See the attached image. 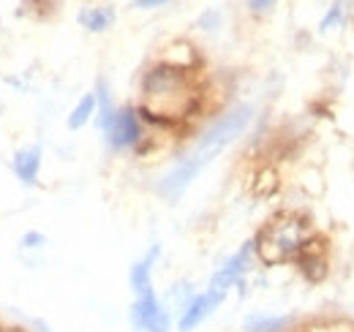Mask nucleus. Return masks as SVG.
I'll use <instances>...</instances> for the list:
<instances>
[{"label":"nucleus","mask_w":354,"mask_h":332,"mask_svg":"<svg viewBox=\"0 0 354 332\" xmlns=\"http://www.w3.org/2000/svg\"><path fill=\"white\" fill-rule=\"evenodd\" d=\"M169 0H133L136 8H158V6H167Z\"/></svg>","instance_id":"obj_20"},{"label":"nucleus","mask_w":354,"mask_h":332,"mask_svg":"<svg viewBox=\"0 0 354 332\" xmlns=\"http://www.w3.org/2000/svg\"><path fill=\"white\" fill-rule=\"evenodd\" d=\"M95 125L104 131L106 125L112 123V118H115V112H118V104L112 101V93H109V84H106V80H98L95 82Z\"/></svg>","instance_id":"obj_12"},{"label":"nucleus","mask_w":354,"mask_h":332,"mask_svg":"<svg viewBox=\"0 0 354 332\" xmlns=\"http://www.w3.org/2000/svg\"><path fill=\"white\" fill-rule=\"evenodd\" d=\"M6 332H30V330H22V327H17V330H6Z\"/></svg>","instance_id":"obj_21"},{"label":"nucleus","mask_w":354,"mask_h":332,"mask_svg":"<svg viewBox=\"0 0 354 332\" xmlns=\"http://www.w3.org/2000/svg\"><path fill=\"white\" fill-rule=\"evenodd\" d=\"M344 22V6H341V0H335L333 6H330V11L322 17V22H319V30L322 33H327V30H333L335 25H341Z\"/></svg>","instance_id":"obj_15"},{"label":"nucleus","mask_w":354,"mask_h":332,"mask_svg":"<svg viewBox=\"0 0 354 332\" xmlns=\"http://www.w3.org/2000/svg\"><path fill=\"white\" fill-rule=\"evenodd\" d=\"M218 25H221V14L218 11H205L199 17V28L202 30H218Z\"/></svg>","instance_id":"obj_17"},{"label":"nucleus","mask_w":354,"mask_h":332,"mask_svg":"<svg viewBox=\"0 0 354 332\" xmlns=\"http://www.w3.org/2000/svg\"><path fill=\"white\" fill-rule=\"evenodd\" d=\"M158 256H161V246H150V250L131 264V270H129V286H131L133 297H139V294L153 289V270H156Z\"/></svg>","instance_id":"obj_9"},{"label":"nucleus","mask_w":354,"mask_h":332,"mask_svg":"<svg viewBox=\"0 0 354 332\" xmlns=\"http://www.w3.org/2000/svg\"><path fill=\"white\" fill-rule=\"evenodd\" d=\"M272 3H275V0H248V6H251L254 14H265V11H270Z\"/></svg>","instance_id":"obj_18"},{"label":"nucleus","mask_w":354,"mask_h":332,"mask_svg":"<svg viewBox=\"0 0 354 332\" xmlns=\"http://www.w3.org/2000/svg\"><path fill=\"white\" fill-rule=\"evenodd\" d=\"M28 330L30 332H52V327L46 324L44 319H28Z\"/></svg>","instance_id":"obj_19"},{"label":"nucleus","mask_w":354,"mask_h":332,"mask_svg":"<svg viewBox=\"0 0 354 332\" xmlns=\"http://www.w3.org/2000/svg\"><path fill=\"white\" fill-rule=\"evenodd\" d=\"M93 118H95V93H85V95L77 101V107L68 112L66 128H68V131H80V128H85Z\"/></svg>","instance_id":"obj_13"},{"label":"nucleus","mask_w":354,"mask_h":332,"mask_svg":"<svg viewBox=\"0 0 354 332\" xmlns=\"http://www.w3.org/2000/svg\"><path fill=\"white\" fill-rule=\"evenodd\" d=\"M223 302V297H218V294H213V291H196L191 299H188V305L177 313V319H175V330L177 332H194V330H199L218 308H221Z\"/></svg>","instance_id":"obj_6"},{"label":"nucleus","mask_w":354,"mask_h":332,"mask_svg":"<svg viewBox=\"0 0 354 332\" xmlns=\"http://www.w3.org/2000/svg\"><path fill=\"white\" fill-rule=\"evenodd\" d=\"M49 246V240H46V234L44 232H25L22 234V240H19V248L22 250H41V248H46Z\"/></svg>","instance_id":"obj_16"},{"label":"nucleus","mask_w":354,"mask_h":332,"mask_svg":"<svg viewBox=\"0 0 354 332\" xmlns=\"http://www.w3.org/2000/svg\"><path fill=\"white\" fill-rule=\"evenodd\" d=\"M145 136V128H142V115L136 107H118L112 123L104 128V139L109 145V150L115 153H126L133 150Z\"/></svg>","instance_id":"obj_5"},{"label":"nucleus","mask_w":354,"mask_h":332,"mask_svg":"<svg viewBox=\"0 0 354 332\" xmlns=\"http://www.w3.org/2000/svg\"><path fill=\"white\" fill-rule=\"evenodd\" d=\"M257 256L265 264L295 259L310 243V229L303 218H275L257 234Z\"/></svg>","instance_id":"obj_2"},{"label":"nucleus","mask_w":354,"mask_h":332,"mask_svg":"<svg viewBox=\"0 0 354 332\" xmlns=\"http://www.w3.org/2000/svg\"><path fill=\"white\" fill-rule=\"evenodd\" d=\"M240 332H300V316L295 313H265L254 311L243 319Z\"/></svg>","instance_id":"obj_7"},{"label":"nucleus","mask_w":354,"mask_h":332,"mask_svg":"<svg viewBox=\"0 0 354 332\" xmlns=\"http://www.w3.org/2000/svg\"><path fill=\"white\" fill-rule=\"evenodd\" d=\"M80 25L90 33H104L115 25V8L112 6H88L80 11Z\"/></svg>","instance_id":"obj_10"},{"label":"nucleus","mask_w":354,"mask_h":332,"mask_svg":"<svg viewBox=\"0 0 354 332\" xmlns=\"http://www.w3.org/2000/svg\"><path fill=\"white\" fill-rule=\"evenodd\" d=\"M41 158H44V153H41L39 145H25V147H19V150L14 153L11 169H14L17 180H19L22 185H36V183H39Z\"/></svg>","instance_id":"obj_8"},{"label":"nucleus","mask_w":354,"mask_h":332,"mask_svg":"<svg viewBox=\"0 0 354 332\" xmlns=\"http://www.w3.org/2000/svg\"><path fill=\"white\" fill-rule=\"evenodd\" d=\"M129 324L133 332H172L175 316L169 305L158 297V291L150 289L133 297L131 308H129Z\"/></svg>","instance_id":"obj_3"},{"label":"nucleus","mask_w":354,"mask_h":332,"mask_svg":"<svg viewBox=\"0 0 354 332\" xmlns=\"http://www.w3.org/2000/svg\"><path fill=\"white\" fill-rule=\"evenodd\" d=\"M254 256H257V243L254 240H245L240 250H234L221 267L210 275L207 281V291L218 294V297H229V291L237 289V284H243L251 273V264H254Z\"/></svg>","instance_id":"obj_4"},{"label":"nucleus","mask_w":354,"mask_h":332,"mask_svg":"<svg viewBox=\"0 0 354 332\" xmlns=\"http://www.w3.org/2000/svg\"><path fill=\"white\" fill-rule=\"evenodd\" d=\"M196 291H194V286L188 284V281H180V284H175L172 289H169V302H175V311L180 313L185 305H188V299L194 297Z\"/></svg>","instance_id":"obj_14"},{"label":"nucleus","mask_w":354,"mask_h":332,"mask_svg":"<svg viewBox=\"0 0 354 332\" xmlns=\"http://www.w3.org/2000/svg\"><path fill=\"white\" fill-rule=\"evenodd\" d=\"M295 261H297L300 273L306 275V281H310V284L324 281V275H327V261L322 259V253H319V250L310 248V243L300 250L297 256H295Z\"/></svg>","instance_id":"obj_11"},{"label":"nucleus","mask_w":354,"mask_h":332,"mask_svg":"<svg viewBox=\"0 0 354 332\" xmlns=\"http://www.w3.org/2000/svg\"><path fill=\"white\" fill-rule=\"evenodd\" d=\"M254 115H257L254 104H234L232 109H226L221 118H216L213 123L199 133V139L194 142V147L158 180L156 191H158L164 199L177 202V199L188 191V185H191L207 166L213 164L232 142H237V139L245 133V128L251 125Z\"/></svg>","instance_id":"obj_1"},{"label":"nucleus","mask_w":354,"mask_h":332,"mask_svg":"<svg viewBox=\"0 0 354 332\" xmlns=\"http://www.w3.org/2000/svg\"><path fill=\"white\" fill-rule=\"evenodd\" d=\"M352 332H354V330H352Z\"/></svg>","instance_id":"obj_22"}]
</instances>
